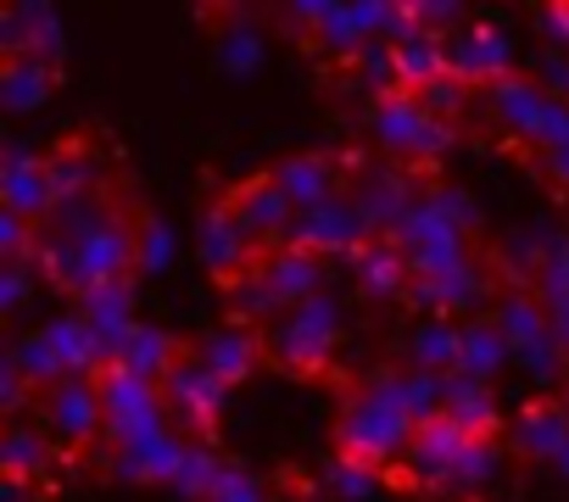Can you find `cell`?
Returning a JSON list of instances; mask_svg holds the SVG:
<instances>
[{
	"label": "cell",
	"instance_id": "bcb514c9",
	"mask_svg": "<svg viewBox=\"0 0 569 502\" xmlns=\"http://www.w3.org/2000/svg\"><path fill=\"white\" fill-rule=\"evenodd\" d=\"M558 469H563V474H569V446H563V458H558Z\"/></svg>",
	"mask_w": 569,
	"mask_h": 502
},
{
	"label": "cell",
	"instance_id": "f546056e",
	"mask_svg": "<svg viewBox=\"0 0 569 502\" xmlns=\"http://www.w3.org/2000/svg\"><path fill=\"white\" fill-rule=\"evenodd\" d=\"M447 419L463 435H497V396H491V385L452 374L447 380Z\"/></svg>",
	"mask_w": 569,
	"mask_h": 502
},
{
	"label": "cell",
	"instance_id": "74e56055",
	"mask_svg": "<svg viewBox=\"0 0 569 502\" xmlns=\"http://www.w3.org/2000/svg\"><path fill=\"white\" fill-rule=\"evenodd\" d=\"M207 502H268V485H262L257 474H246V469L223 463V469H218V480H212V491H207Z\"/></svg>",
	"mask_w": 569,
	"mask_h": 502
},
{
	"label": "cell",
	"instance_id": "7402d4cb",
	"mask_svg": "<svg viewBox=\"0 0 569 502\" xmlns=\"http://www.w3.org/2000/svg\"><path fill=\"white\" fill-rule=\"evenodd\" d=\"M51 90H57V68L51 62H40V57H7L0 62V107L7 112L23 118V112L46 107Z\"/></svg>",
	"mask_w": 569,
	"mask_h": 502
},
{
	"label": "cell",
	"instance_id": "cb8c5ba5",
	"mask_svg": "<svg viewBox=\"0 0 569 502\" xmlns=\"http://www.w3.org/2000/svg\"><path fill=\"white\" fill-rule=\"evenodd\" d=\"M486 101H491V118L508 129V134H530V123L541 118V107H547V90L536 84V79H525V73H508V79H497V84H486Z\"/></svg>",
	"mask_w": 569,
	"mask_h": 502
},
{
	"label": "cell",
	"instance_id": "7c38bea8",
	"mask_svg": "<svg viewBox=\"0 0 569 502\" xmlns=\"http://www.w3.org/2000/svg\"><path fill=\"white\" fill-rule=\"evenodd\" d=\"M0 201H7V212H18L29 223H46L57 212V184H51L46 151L7 145V157H0Z\"/></svg>",
	"mask_w": 569,
	"mask_h": 502
},
{
	"label": "cell",
	"instance_id": "9c48e42d",
	"mask_svg": "<svg viewBox=\"0 0 569 502\" xmlns=\"http://www.w3.org/2000/svg\"><path fill=\"white\" fill-rule=\"evenodd\" d=\"M196 251H201V263L218 285H234L246 280L257 263H262V251L251 245V234L240 229V218L229 212V201H207L201 218H196Z\"/></svg>",
	"mask_w": 569,
	"mask_h": 502
},
{
	"label": "cell",
	"instance_id": "e575fe53",
	"mask_svg": "<svg viewBox=\"0 0 569 502\" xmlns=\"http://www.w3.org/2000/svg\"><path fill=\"white\" fill-rule=\"evenodd\" d=\"M330 491L336 496H347V502H369L375 491H380V469H369V463H358V458H341L336 452V463H330Z\"/></svg>",
	"mask_w": 569,
	"mask_h": 502
},
{
	"label": "cell",
	"instance_id": "4fadbf2b",
	"mask_svg": "<svg viewBox=\"0 0 569 502\" xmlns=\"http://www.w3.org/2000/svg\"><path fill=\"white\" fill-rule=\"evenodd\" d=\"M447 73L463 79L469 90H475V84H497V79H508V73H513L508 34L491 29V23H475V29L447 34Z\"/></svg>",
	"mask_w": 569,
	"mask_h": 502
},
{
	"label": "cell",
	"instance_id": "ac0fdd59",
	"mask_svg": "<svg viewBox=\"0 0 569 502\" xmlns=\"http://www.w3.org/2000/svg\"><path fill=\"white\" fill-rule=\"evenodd\" d=\"M352 280H358V291H363L369 302H391V297H408L413 269H408V258L397 251L391 234H375L358 258H352Z\"/></svg>",
	"mask_w": 569,
	"mask_h": 502
},
{
	"label": "cell",
	"instance_id": "2e32d148",
	"mask_svg": "<svg viewBox=\"0 0 569 502\" xmlns=\"http://www.w3.org/2000/svg\"><path fill=\"white\" fill-rule=\"evenodd\" d=\"M262 280H268L273 302L291 313V308H302L325 291V258L319 251H302V245H279L262 258Z\"/></svg>",
	"mask_w": 569,
	"mask_h": 502
},
{
	"label": "cell",
	"instance_id": "f6af8a7d",
	"mask_svg": "<svg viewBox=\"0 0 569 502\" xmlns=\"http://www.w3.org/2000/svg\"><path fill=\"white\" fill-rule=\"evenodd\" d=\"M29 485H34V480H12V474H7V485H0V502H34Z\"/></svg>",
	"mask_w": 569,
	"mask_h": 502
},
{
	"label": "cell",
	"instance_id": "9a60e30c",
	"mask_svg": "<svg viewBox=\"0 0 569 502\" xmlns=\"http://www.w3.org/2000/svg\"><path fill=\"white\" fill-rule=\"evenodd\" d=\"M268 173H273V184H279L284 195H291L297 212H313V207H325V201L341 195V162L325 157V151H297V157H284V162L268 168Z\"/></svg>",
	"mask_w": 569,
	"mask_h": 502
},
{
	"label": "cell",
	"instance_id": "52a82bcc",
	"mask_svg": "<svg viewBox=\"0 0 569 502\" xmlns=\"http://www.w3.org/2000/svg\"><path fill=\"white\" fill-rule=\"evenodd\" d=\"M375 234H380L375 218H369L352 195H336V201H325V207H313V212H297L284 245L319 251V258H358Z\"/></svg>",
	"mask_w": 569,
	"mask_h": 502
},
{
	"label": "cell",
	"instance_id": "d6a6232c",
	"mask_svg": "<svg viewBox=\"0 0 569 502\" xmlns=\"http://www.w3.org/2000/svg\"><path fill=\"white\" fill-rule=\"evenodd\" d=\"M223 297H229V308H234V319H246V324H273L284 308L273 302V291H268V280H262V263L246 274V280H234V285H223Z\"/></svg>",
	"mask_w": 569,
	"mask_h": 502
},
{
	"label": "cell",
	"instance_id": "d6986e66",
	"mask_svg": "<svg viewBox=\"0 0 569 502\" xmlns=\"http://www.w3.org/2000/svg\"><path fill=\"white\" fill-rule=\"evenodd\" d=\"M480 297H486L480 263H463V269H452V274H441V280H413V285H408V302H413L425 319H452V313H463V308H480Z\"/></svg>",
	"mask_w": 569,
	"mask_h": 502
},
{
	"label": "cell",
	"instance_id": "1f68e13d",
	"mask_svg": "<svg viewBox=\"0 0 569 502\" xmlns=\"http://www.w3.org/2000/svg\"><path fill=\"white\" fill-rule=\"evenodd\" d=\"M7 363H12V369H18V374H23L34 391H40V396H46L51 385H62V380H68V363H62V352L51 347V335H46V330L23 335V341L7 352Z\"/></svg>",
	"mask_w": 569,
	"mask_h": 502
},
{
	"label": "cell",
	"instance_id": "ffe728a7",
	"mask_svg": "<svg viewBox=\"0 0 569 502\" xmlns=\"http://www.w3.org/2000/svg\"><path fill=\"white\" fill-rule=\"evenodd\" d=\"M391 62H397V90L419 96L436 79H447V40H436V34H425L413 23L402 40H391Z\"/></svg>",
	"mask_w": 569,
	"mask_h": 502
},
{
	"label": "cell",
	"instance_id": "6da1fadb",
	"mask_svg": "<svg viewBox=\"0 0 569 502\" xmlns=\"http://www.w3.org/2000/svg\"><path fill=\"white\" fill-rule=\"evenodd\" d=\"M419 424L402 413V402L391 396L386 374L369 380L363 391H352L341 402V419H336V452L341 458H358L369 469H386V463H402L408 446H413Z\"/></svg>",
	"mask_w": 569,
	"mask_h": 502
},
{
	"label": "cell",
	"instance_id": "4dcf8cb0",
	"mask_svg": "<svg viewBox=\"0 0 569 502\" xmlns=\"http://www.w3.org/2000/svg\"><path fill=\"white\" fill-rule=\"evenodd\" d=\"M0 469L12 480H46L51 474V441L34 424H12L7 441H0Z\"/></svg>",
	"mask_w": 569,
	"mask_h": 502
},
{
	"label": "cell",
	"instance_id": "4316f807",
	"mask_svg": "<svg viewBox=\"0 0 569 502\" xmlns=\"http://www.w3.org/2000/svg\"><path fill=\"white\" fill-rule=\"evenodd\" d=\"M408 352H413V369H425V374H458L463 324H452V319H419L413 335H408Z\"/></svg>",
	"mask_w": 569,
	"mask_h": 502
},
{
	"label": "cell",
	"instance_id": "f35d334b",
	"mask_svg": "<svg viewBox=\"0 0 569 502\" xmlns=\"http://www.w3.org/2000/svg\"><path fill=\"white\" fill-rule=\"evenodd\" d=\"M257 57H262V40H257L251 29H229V34H218V68H223V73H251Z\"/></svg>",
	"mask_w": 569,
	"mask_h": 502
},
{
	"label": "cell",
	"instance_id": "ee69618b",
	"mask_svg": "<svg viewBox=\"0 0 569 502\" xmlns=\"http://www.w3.org/2000/svg\"><path fill=\"white\" fill-rule=\"evenodd\" d=\"M541 168H547L558 184H569V140H563L558 151H547V157H541Z\"/></svg>",
	"mask_w": 569,
	"mask_h": 502
},
{
	"label": "cell",
	"instance_id": "8d00e7d4",
	"mask_svg": "<svg viewBox=\"0 0 569 502\" xmlns=\"http://www.w3.org/2000/svg\"><path fill=\"white\" fill-rule=\"evenodd\" d=\"M419 107H425L436 123H458V118H463V107H469V84L447 73V79H436L430 90H419Z\"/></svg>",
	"mask_w": 569,
	"mask_h": 502
},
{
	"label": "cell",
	"instance_id": "60d3db41",
	"mask_svg": "<svg viewBox=\"0 0 569 502\" xmlns=\"http://www.w3.org/2000/svg\"><path fill=\"white\" fill-rule=\"evenodd\" d=\"M29 302V263H0V313H23Z\"/></svg>",
	"mask_w": 569,
	"mask_h": 502
},
{
	"label": "cell",
	"instance_id": "484cf974",
	"mask_svg": "<svg viewBox=\"0 0 569 502\" xmlns=\"http://www.w3.org/2000/svg\"><path fill=\"white\" fill-rule=\"evenodd\" d=\"M513 363V347H508V335L491 324V319H469L463 324V358H458V374L463 380H480V385H491L502 369Z\"/></svg>",
	"mask_w": 569,
	"mask_h": 502
},
{
	"label": "cell",
	"instance_id": "7bdbcfd3",
	"mask_svg": "<svg viewBox=\"0 0 569 502\" xmlns=\"http://www.w3.org/2000/svg\"><path fill=\"white\" fill-rule=\"evenodd\" d=\"M29 391H34V385H29V380H23V374L12 369V363H0V408H7L12 419L23 413V402H29Z\"/></svg>",
	"mask_w": 569,
	"mask_h": 502
},
{
	"label": "cell",
	"instance_id": "603a6c76",
	"mask_svg": "<svg viewBox=\"0 0 569 502\" xmlns=\"http://www.w3.org/2000/svg\"><path fill=\"white\" fill-rule=\"evenodd\" d=\"M84 308V319H90V330L107 341V352H112V363H118V347H123V335L134 330V285L129 280H118V285H96L90 297H79Z\"/></svg>",
	"mask_w": 569,
	"mask_h": 502
},
{
	"label": "cell",
	"instance_id": "f1b7e54d",
	"mask_svg": "<svg viewBox=\"0 0 569 502\" xmlns=\"http://www.w3.org/2000/svg\"><path fill=\"white\" fill-rule=\"evenodd\" d=\"M184 347H173L162 330H151V324H134L129 335H123V347H118V363L129 369V374H140V380H151V385H162V374L173 369V358H179Z\"/></svg>",
	"mask_w": 569,
	"mask_h": 502
},
{
	"label": "cell",
	"instance_id": "ba28073f",
	"mask_svg": "<svg viewBox=\"0 0 569 502\" xmlns=\"http://www.w3.org/2000/svg\"><path fill=\"white\" fill-rule=\"evenodd\" d=\"M40 430L57 441V446H90L107 435V402H101V385L90 374H68L62 385H51L40 396Z\"/></svg>",
	"mask_w": 569,
	"mask_h": 502
},
{
	"label": "cell",
	"instance_id": "5bb4252c",
	"mask_svg": "<svg viewBox=\"0 0 569 502\" xmlns=\"http://www.w3.org/2000/svg\"><path fill=\"white\" fill-rule=\"evenodd\" d=\"M0 51L7 57H40L51 68H62V23L51 7L40 0H23V7L0 12Z\"/></svg>",
	"mask_w": 569,
	"mask_h": 502
},
{
	"label": "cell",
	"instance_id": "ab89813d",
	"mask_svg": "<svg viewBox=\"0 0 569 502\" xmlns=\"http://www.w3.org/2000/svg\"><path fill=\"white\" fill-rule=\"evenodd\" d=\"M536 84H541L547 96L569 101V51H547V57H536Z\"/></svg>",
	"mask_w": 569,
	"mask_h": 502
},
{
	"label": "cell",
	"instance_id": "b9f144b4",
	"mask_svg": "<svg viewBox=\"0 0 569 502\" xmlns=\"http://www.w3.org/2000/svg\"><path fill=\"white\" fill-rule=\"evenodd\" d=\"M536 29L547 34L552 51H569V0H552V7L536 12Z\"/></svg>",
	"mask_w": 569,
	"mask_h": 502
},
{
	"label": "cell",
	"instance_id": "83f0119b",
	"mask_svg": "<svg viewBox=\"0 0 569 502\" xmlns=\"http://www.w3.org/2000/svg\"><path fill=\"white\" fill-rule=\"evenodd\" d=\"M491 324H497V330L508 335V347H513V352L552 341V319H547L541 297H525V291L502 297V302H497V313H491Z\"/></svg>",
	"mask_w": 569,
	"mask_h": 502
},
{
	"label": "cell",
	"instance_id": "3957f363",
	"mask_svg": "<svg viewBox=\"0 0 569 502\" xmlns=\"http://www.w3.org/2000/svg\"><path fill=\"white\" fill-rule=\"evenodd\" d=\"M369 129H375L380 151H386L397 168H436V162L452 151V140H458V129H452V123H436V118L419 107V96H408V90L380 96L375 112H369Z\"/></svg>",
	"mask_w": 569,
	"mask_h": 502
},
{
	"label": "cell",
	"instance_id": "8992f818",
	"mask_svg": "<svg viewBox=\"0 0 569 502\" xmlns=\"http://www.w3.org/2000/svg\"><path fill=\"white\" fill-rule=\"evenodd\" d=\"M101 385V402H107V441L112 446H140V441H157L168 435V408H162V391L140 374H129L123 363H112L107 374H96Z\"/></svg>",
	"mask_w": 569,
	"mask_h": 502
},
{
	"label": "cell",
	"instance_id": "5b68a950",
	"mask_svg": "<svg viewBox=\"0 0 569 502\" xmlns=\"http://www.w3.org/2000/svg\"><path fill=\"white\" fill-rule=\"evenodd\" d=\"M157 391H162V408H168L173 435L184 430L190 441H207V435H212V424L223 419V402H229V385H223V380H218L196 352H179Z\"/></svg>",
	"mask_w": 569,
	"mask_h": 502
},
{
	"label": "cell",
	"instance_id": "44dd1931",
	"mask_svg": "<svg viewBox=\"0 0 569 502\" xmlns=\"http://www.w3.org/2000/svg\"><path fill=\"white\" fill-rule=\"evenodd\" d=\"M223 385H240L251 369H257V358H262V341L246 330V324H229V330H207L196 347H190Z\"/></svg>",
	"mask_w": 569,
	"mask_h": 502
},
{
	"label": "cell",
	"instance_id": "d590c367",
	"mask_svg": "<svg viewBox=\"0 0 569 502\" xmlns=\"http://www.w3.org/2000/svg\"><path fill=\"white\" fill-rule=\"evenodd\" d=\"M173 258V234L162 218H140V240H134V269L140 274H162Z\"/></svg>",
	"mask_w": 569,
	"mask_h": 502
},
{
	"label": "cell",
	"instance_id": "d4e9b609",
	"mask_svg": "<svg viewBox=\"0 0 569 502\" xmlns=\"http://www.w3.org/2000/svg\"><path fill=\"white\" fill-rule=\"evenodd\" d=\"M46 168H51V184H57V207L62 201H84L101 184V157L90 151V140H68V145L46 151Z\"/></svg>",
	"mask_w": 569,
	"mask_h": 502
},
{
	"label": "cell",
	"instance_id": "277c9868",
	"mask_svg": "<svg viewBox=\"0 0 569 502\" xmlns=\"http://www.w3.org/2000/svg\"><path fill=\"white\" fill-rule=\"evenodd\" d=\"M391 240H397V251L408 258L413 280H441V274H452V269L475 263V251H469V229H463V223H452L430 195H419V201L391 223Z\"/></svg>",
	"mask_w": 569,
	"mask_h": 502
},
{
	"label": "cell",
	"instance_id": "8fae6325",
	"mask_svg": "<svg viewBox=\"0 0 569 502\" xmlns=\"http://www.w3.org/2000/svg\"><path fill=\"white\" fill-rule=\"evenodd\" d=\"M469 441H475V435H463L452 419L425 424V430L413 435L408 458H402V480H408L413 491H447L452 474H458V463H463V452H469Z\"/></svg>",
	"mask_w": 569,
	"mask_h": 502
},
{
	"label": "cell",
	"instance_id": "836d02e7",
	"mask_svg": "<svg viewBox=\"0 0 569 502\" xmlns=\"http://www.w3.org/2000/svg\"><path fill=\"white\" fill-rule=\"evenodd\" d=\"M502 446H508V441H497V435H475L447 491H475V485H486V480L502 469Z\"/></svg>",
	"mask_w": 569,
	"mask_h": 502
},
{
	"label": "cell",
	"instance_id": "30bf717a",
	"mask_svg": "<svg viewBox=\"0 0 569 502\" xmlns=\"http://www.w3.org/2000/svg\"><path fill=\"white\" fill-rule=\"evenodd\" d=\"M223 201H229V212L240 218V229L251 234V245L262 251V258H268V245L279 251L284 234H291V223H297V207H291V195L273 184V173H257V179L234 184Z\"/></svg>",
	"mask_w": 569,
	"mask_h": 502
},
{
	"label": "cell",
	"instance_id": "7a4b0ae2",
	"mask_svg": "<svg viewBox=\"0 0 569 502\" xmlns=\"http://www.w3.org/2000/svg\"><path fill=\"white\" fill-rule=\"evenodd\" d=\"M341 330H347L341 302L319 291L313 302L279 313V319L268 324L262 352H268V363H279L284 374H302V380H308V374H325V369H330V358H336V347H341Z\"/></svg>",
	"mask_w": 569,
	"mask_h": 502
},
{
	"label": "cell",
	"instance_id": "e0dca14e",
	"mask_svg": "<svg viewBox=\"0 0 569 502\" xmlns=\"http://www.w3.org/2000/svg\"><path fill=\"white\" fill-rule=\"evenodd\" d=\"M508 446H513L519 458H547V463H558V458H563V446H569V408H563V402H552V396L525 402V408L513 413Z\"/></svg>",
	"mask_w": 569,
	"mask_h": 502
}]
</instances>
